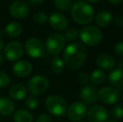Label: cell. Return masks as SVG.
<instances>
[{"label": "cell", "mask_w": 123, "mask_h": 122, "mask_svg": "<svg viewBox=\"0 0 123 122\" xmlns=\"http://www.w3.org/2000/svg\"><path fill=\"white\" fill-rule=\"evenodd\" d=\"M87 54V48L82 43H70L65 48L63 52V60L65 65H66L70 70H78L85 63Z\"/></svg>", "instance_id": "cell-1"}, {"label": "cell", "mask_w": 123, "mask_h": 122, "mask_svg": "<svg viewBox=\"0 0 123 122\" xmlns=\"http://www.w3.org/2000/svg\"><path fill=\"white\" fill-rule=\"evenodd\" d=\"M94 9L89 3L78 1L71 8V18L78 24H89L94 19Z\"/></svg>", "instance_id": "cell-2"}, {"label": "cell", "mask_w": 123, "mask_h": 122, "mask_svg": "<svg viewBox=\"0 0 123 122\" xmlns=\"http://www.w3.org/2000/svg\"><path fill=\"white\" fill-rule=\"evenodd\" d=\"M102 32L98 27L94 25H87L80 30L79 37L83 44L87 46L97 45L102 39Z\"/></svg>", "instance_id": "cell-3"}, {"label": "cell", "mask_w": 123, "mask_h": 122, "mask_svg": "<svg viewBox=\"0 0 123 122\" xmlns=\"http://www.w3.org/2000/svg\"><path fill=\"white\" fill-rule=\"evenodd\" d=\"M45 109L52 116L61 117L66 113L67 104L62 97L59 95H49L46 98L44 102Z\"/></svg>", "instance_id": "cell-4"}, {"label": "cell", "mask_w": 123, "mask_h": 122, "mask_svg": "<svg viewBox=\"0 0 123 122\" xmlns=\"http://www.w3.org/2000/svg\"><path fill=\"white\" fill-rule=\"evenodd\" d=\"M49 79L44 75H34L28 83V91L32 95L38 96L44 94L49 88Z\"/></svg>", "instance_id": "cell-5"}, {"label": "cell", "mask_w": 123, "mask_h": 122, "mask_svg": "<svg viewBox=\"0 0 123 122\" xmlns=\"http://www.w3.org/2000/svg\"><path fill=\"white\" fill-rule=\"evenodd\" d=\"M65 39L60 34H53L47 38L45 42V50L54 56H57L65 46Z\"/></svg>", "instance_id": "cell-6"}, {"label": "cell", "mask_w": 123, "mask_h": 122, "mask_svg": "<svg viewBox=\"0 0 123 122\" xmlns=\"http://www.w3.org/2000/svg\"><path fill=\"white\" fill-rule=\"evenodd\" d=\"M25 52L28 55L34 59H39L45 54V47L44 44L37 38H30L25 42L24 46Z\"/></svg>", "instance_id": "cell-7"}, {"label": "cell", "mask_w": 123, "mask_h": 122, "mask_svg": "<svg viewBox=\"0 0 123 122\" xmlns=\"http://www.w3.org/2000/svg\"><path fill=\"white\" fill-rule=\"evenodd\" d=\"M23 44L18 41H12L3 48V57L10 62L19 60L24 54Z\"/></svg>", "instance_id": "cell-8"}, {"label": "cell", "mask_w": 123, "mask_h": 122, "mask_svg": "<svg viewBox=\"0 0 123 122\" xmlns=\"http://www.w3.org/2000/svg\"><path fill=\"white\" fill-rule=\"evenodd\" d=\"M66 114L70 121L74 122L80 121L87 114V107L83 102H74L67 109Z\"/></svg>", "instance_id": "cell-9"}, {"label": "cell", "mask_w": 123, "mask_h": 122, "mask_svg": "<svg viewBox=\"0 0 123 122\" xmlns=\"http://www.w3.org/2000/svg\"><path fill=\"white\" fill-rule=\"evenodd\" d=\"M98 99L104 104L113 105L117 103L120 99V93L114 87H102L98 91Z\"/></svg>", "instance_id": "cell-10"}, {"label": "cell", "mask_w": 123, "mask_h": 122, "mask_svg": "<svg viewBox=\"0 0 123 122\" xmlns=\"http://www.w3.org/2000/svg\"><path fill=\"white\" fill-rule=\"evenodd\" d=\"M109 118V113L104 106L95 105L87 113L88 122H106Z\"/></svg>", "instance_id": "cell-11"}, {"label": "cell", "mask_w": 123, "mask_h": 122, "mask_svg": "<svg viewBox=\"0 0 123 122\" xmlns=\"http://www.w3.org/2000/svg\"><path fill=\"white\" fill-rule=\"evenodd\" d=\"M8 11L12 17L18 18V19H22L29 15V7L25 2L21 1V0H17L10 4Z\"/></svg>", "instance_id": "cell-12"}, {"label": "cell", "mask_w": 123, "mask_h": 122, "mask_svg": "<svg viewBox=\"0 0 123 122\" xmlns=\"http://www.w3.org/2000/svg\"><path fill=\"white\" fill-rule=\"evenodd\" d=\"M48 21H49L51 28L57 31L65 30L68 25L67 18L63 13H59V12L52 13L48 18Z\"/></svg>", "instance_id": "cell-13"}, {"label": "cell", "mask_w": 123, "mask_h": 122, "mask_svg": "<svg viewBox=\"0 0 123 122\" xmlns=\"http://www.w3.org/2000/svg\"><path fill=\"white\" fill-rule=\"evenodd\" d=\"M80 97L84 104H93L98 99V90L93 85H87L81 89Z\"/></svg>", "instance_id": "cell-14"}, {"label": "cell", "mask_w": 123, "mask_h": 122, "mask_svg": "<svg viewBox=\"0 0 123 122\" xmlns=\"http://www.w3.org/2000/svg\"><path fill=\"white\" fill-rule=\"evenodd\" d=\"M33 66L30 62L27 60H18L13 66V73L19 78H25L31 75Z\"/></svg>", "instance_id": "cell-15"}, {"label": "cell", "mask_w": 123, "mask_h": 122, "mask_svg": "<svg viewBox=\"0 0 123 122\" xmlns=\"http://www.w3.org/2000/svg\"><path fill=\"white\" fill-rule=\"evenodd\" d=\"M96 64L100 69L104 70H111L116 66V60L111 55L108 54H100L96 58Z\"/></svg>", "instance_id": "cell-16"}, {"label": "cell", "mask_w": 123, "mask_h": 122, "mask_svg": "<svg viewBox=\"0 0 123 122\" xmlns=\"http://www.w3.org/2000/svg\"><path fill=\"white\" fill-rule=\"evenodd\" d=\"M15 105L13 100L8 97H0V115L3 116H10L14 113Z\"/></svg>", "instance_id": "cell-17"}, {"label": "cell", "mask_w": 123, "mask_h": 122, "mask_svg": "<svg viewBox=\"0 0 123 122\" xmlns=\"http://www.w3.org/2000/svg\"><path fill=\"white\" fill-rule=\"evenodd\" d=\"M28 90L23 84H15L9 90V95L12 99L20 101L27 97Z\"/></svg>", "instance_id": "cell-18"}, {"label": "cell", "mask_w": 123, "mask_h": 122, "mask_svg": "<svg viewBox=\"0 0 123 122\" xmlns=\"http://www.w3.org/2000/svg\"><path fill=\"white\" fill-rule=\"evenodd\" d=\"M96 23L100 28H105L110 25L113 20V15L110 11L107 10H100L94 17Z\"/></svg>", "instance_id": "cell-19"}, {"label": "cell", "mask_w": 123, "mask_h": 122, "mask_svg": "<svg viewBox=\"0 0 123 122\" xmlns=\"http://www.w3.org/2000/svg\"><path fill=\"white\" fill-rule=\"evenodd\" d=\"M108 82L111 87L121 88L123 86V70L120 69L114 70L109 74Z\"/></svg>", "instance_id": "cell-20"}, {"label": "cell", "mask_w": 123, "mask_h": 122, "mask_svg": "<svg viewBox=\"0 0 123 122\" xmlns=\"http://www.w3.org/2000/svg\"><path fill=\"white\" fill-rule=\"evenodd\" d=\"M14 122H34V116L28 110H18L13 114Z\"/></svg>", "instance_id": "cell-21"}, {"label": "cell", "mask_w": 123, "mask_h": 122, "mask_svg": "<svg viewBox=\"0 0 123 122\" xmlns=\"http://www.w3.org/2000/svg\"><path fill=\"white\" fill-rule=\"evenodd\" d=\"M4 32L9 38H18L22 34V27L18 23L11 22L6 25Z\"/></svg>", "instance_id": "cell-22"}, {"label": "cell", "mask_w": 123, "mask_h": 122, "mask_svg": "<svg viewBox=\"0 0 123 122\" xmlns=\"http://www.w3.org/2000/svg\"><path fill=\"white\" fill-rule=\"evenodd\" d=\"M90 80L96 85H101L105 80V74L102 70H95L90 75Z\"/></svg>", "instance_id": "cell-23"}, {"label": "cell", "mask_w": 123, "mask_h": 122, "mask_svg": "<svg viewBox=\"0 0 123 122\" xmlns=\"http://www.w3.org/2000/svg\"><path fill=\"white\" fill-rule=\"evenodd\" d=\"M51 70L55 74H61L65 70V63L63 59L58 55L55 56L51 60Z\"/></svg>", "instance_id": "cell-24"}, {"label": "cell", "mask_w": 123, "mask_h": 122, "mask_svg": "<svg viewBox=\"0 0 123 122\" xmlns=\"http://www.w3.org/2000/svg\"><path fill=\"white\" fill-rule=\"evenodd\" d=\"M111 115L113 119L121 120L123 119V103H117L112 107Z\"/></svg>", "instance_id": "cell-25"}, {"label": "cell", "mask_w": 123, "mask_h": 122, "mask_svg": "<svg viewBox=\"0 0 123 122\" xmlns=\"http://www.w3.org/2000/svg\"><path fill=\"white\" fill-rule=\"evenodd\" d=\"M25 105V107L28 110H35L38 107V105H39V99H38L37 96H34L31 94V95L26 97Z\"/></svg>", "instance_id": "cell-26"}, {"label": "cell", "mask_w": 123, "mask_h": 122, "mask_svg": "<svg viewBox=\"0 0 123 122\" xmlns=\"http://www.w3.org/2000/svg\"><path fill=\"white\" fill-rule=\"evenodd\" d=\"M54 4L61 11H65L72 6V0H54Z\"/></svg>", "instance_id": "cell-27"}, {"label": "cell", "mask_w": 123, "mask_h": 122, "mask_svg": "<svg viewBox=\"0 0 123 122\" xmlns=\"http://www.w3.org/2000/svg\"><path fill=\"white\" fill-rule=\"evenodd\" d=\"M65 40L68 41H75L79 37V32L74 28H70L67 30H65L64 34Z\"/></svg>", "instance_id": "cell-28"}, {"label": "cell", "mask_w": 123, "mask_h": 122, "mask_svg": "<svg viewBox=\"0 0 123 122\" xmlns=\"http://www.w3.org/2000/svg\"><path fill=\"white\" fill-rule=\"evenodd\" d=\"M34 21L39 24H43L48 21V16L44 12H37L34 15Z\"/></svg>", "instance_id": "cell-29"}, {"label": "cell", "mask_w": 123, "mask_h": 122, "mask_svg": "<svg viewBox=\"0 0 123 122\" xmlns=\"http://www.w3.org/2000/svg\"><path fill=\"white\" fill-rule=\"evenodd\" d=\"M10 83V78L6 73L0 71V88H6Z\"/></svg>", "instance_id": "cell-30"}, {"label": "cell", "mask_w": 123, "mask_h": 122, "mask_svg": "<svg viewBox=\"0 0 123 122\" xmlns=\"http://www.w3.org/2000/svg\"><path fill=\"white\" fill-rule=\"evenodd\" d=\"M78 80L83 85H87L90 82V76L86 72H80L78 75Z\"/></svg>", "instance_id": "cell-31"}, {"label": "cell", "mask_w": 123, "mask_h": 122, "mask_svg": "<svg viewBox=\"0 0 123 122\" xmlns=\"http://www.w3.org/2000/svg\"><path fill=\"white\" fill-rule=\"evenodd\" d=\"M114 51L116 54L123 58V42H118L114 46Z\"/></svg>", "instance_id": "cell-32"}, {"label": "cell", "mask_w": 123, "mask_h": 122, "mask_svg": "<svg viewBox=\"0 0 123 122\" xmlns=\"http://www.w3.org/2000/svg\"><path fill=\"white\" fill-rule=\"evenodd\" d=\"M35 122H52V119L49 115L41 114L36 118Z\"/></svg>", "instance_id": "cell-33"}, {"label": "cell", "mask_w": 123, "mask_h": 122, "mask_svg": "<svg viewBox=\"0 0 123 122\" xmlns=\"http://www.w3.org/2000/svg\"><path fill=\"white\" fill-rule=\"evenodd\" d=\"M114 23H115L116 26L119 27V28H122L123 27V16H117L114 19Z\"/></svg>", "instance_id": "cell-34"}, {"label": "cell", "mask_w": 123, "mask_h": 122, "mask_svg": "<svg viewBox=\"0 0 123 122\" xmlns=\"http://www.w3.org/2000/svg\"><path fill=\"white\" fill-rule=\"evenodd\" d=\"M44 0H28L29 3L31 5V6H34V7H38L39 6L40 4H42L44 3Z\"/></svg>", "instance_id": "cell-35"}, {"label": "cell", "mask_w": 123, "mask_h": 122, "mask_svg": "<svg viewBox=\"0 0 123 122\" xmlns=\"http://www.w3.org/2000/svg\"><path fill=\"white\" fill-rule=\"evenodd\" d=\"M123 0H108V2L112 5H118L120 4Z\"/></svg>", "instance_id": "cell-36"}, {"label": "cell", "mask_w": 123, "mask_h": 122, "mask_svg": "<svg viewBox=\"0 0 123 122\" xmlns=\"http://www.w3.org/2000/svg\"><path fill=\"white\" fill-rule=\"evenodd\" d=\"M117 66H118V69L123 70V59H120V60L118 61V63H117Z\"/></svg>", "instance_id": "cell-37"}, {"label": "cell", "mask_w": 123, "mask_h": 122, "mask_svg": "<svg viewBox=\"0 0 123 122\" xmlns=\"http://www.w3.org/2000/svg\"><path fill=\"white\" fill-rule=\"evenodd\" d=\"M4 48V44H3V41L2 39H0V51Z\"/></svg>", "instance_id": "cell-38"}, {"label": "cell", "mask_w": 123, "mask_h": 122, "mask_svg": "<svg viewBox=\"0 0 123 122\" xmlns=\"http://www.w3.org/2000/svg\"><path fill=\"white\" fill-rule=\"evenodd\" d=\"M3 60H4V57H3V54H1V53H0V64H3Z\"/></svg>", "instance_id": "cell-39"}, {"label": "cell", "mask_w": 123, "mask_h": 122, "mask_svg": "<svg viewBox=\"0 0 123 122\" xmlns=\"http://www.w3.org/2000/svg\"><path fill=\"white\" fill-rule=\"evenodd\" d=\"M87 1L91 3H97L98 1H100V0H87Z\"/></svg>", "instance_id": "cell-40"}, {"label": "cell", "mask_w": 123, "mask_h": 122, "mask_svg": "<svg viewBox=\"0 0 123 122\" xmlns=\"http://www.w3.org/2000/svg\"><path fill=\"white\" fill-rule=\"evenodd\" d=\"M106 122H117V121L116 119H110V120H107Z\"/></svg>", "instance_id": "cell-41"}, {"label": "cell", "mask_w": 123, "mask_h": 122, "mask_svg": "<svg viewBox=\"0 0 123 122\" xmlns=\"http://www.w3.org/2000/svg\"><path fill=\"white\" fill-rule=\"evenodd\" d=\"M3 30H2V29H0V36H2V35H3Z\"/></svg>", "instance_id": "cell-42"}, {"label": "cell", "mask_w": 123, "mask_h": 122, "mask_svg": "<svg viewBox=\"0 0 123 122\" xmlns=\"http://www.w3.org/2000/svg\"><path fill=\"white\" fill-rule=\"evenodd\" d=\"M122 101H123V94H122Z\"/></svg>", "instance_id": "cell-43"}, {"label": "cell", "mask_w": 123, "mask_h": 122, "mask_svg": "<svg viewBox=\"0 0 123 122\" xmlns=\"http://www.w3.org/2000/svg\"><path fill=\"white\" fill-rule=\"evenodd\" d=\"M77 122H84V121H77Z\"/></svg>", "instance_id": "cell-44"}, {"label": "cell", "mask_w": 123, "mask_h": 122, "mask_svg": "<svg viewBox=\"0 0 123 122\" xmlns=\"http://www.w3.org/2000/svg\"><path fill=\"white\" fill-rule=\"evenodd\" d=\"M74 1H77V0H74Z\"/></svg>", "instance_id": "cell-45"}]
</instances>
